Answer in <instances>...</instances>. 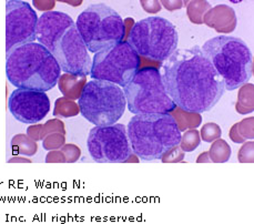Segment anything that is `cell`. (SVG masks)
Here are the masks:
<instances>
[{
    "instance_id": "cell-16",
    "label": "cell",
    "mask_w": 254,
    "mask_h": 224,
    "mask_svg": "<svg viewBox=\"0 0 254 224\" xmlns=\"http://www.w3.org/2000/svg\"><path fill=\"white\" fill-rule=\"evenodd\" d=\"M58 87L63 96L70 100H79L83 87L87 83V77L64 73L58 79Z\"/></svg>"
},
{
    "instance_id": "cell-4",
    "label": "cell",
    "mask_w": 254,
    "mask_h": 224,
    "mask_svg": "<svg viewBox=\"0 0 254 224\" xmlns=\"http://www.w3.org/2000/svg\"><path fill=\"white\" fill-rule=\"evenodd\" d=\"M201 49L222 78L225 90L239 89L252 78L253 56L242 39L218 36L206 41Z\"/></svg>"
},
{
    "instance_id": "cell-17",
    "label": "cell",
    "mask_w": 254,
    "mask_h": 224,
    "mask_svg": "<svg viewBox=\"0 0 254 224\" xmlns=\"http://www.w3.org/2000/svg\"><path fill=\"white\" fill-rule=\"evenodd\" d=\"M173 112V119L176 120L178 128L180 131H187L190 129H196L201 124L202 116L200 113H193V112L183 111L180 108H177L171 111Z\"/></svg>"
},
{
    "instance_id": "cell-35",
    "label": "cell",
    "mask_w": 254,
    "mask_h": 224,
    "mask_svg": "<svg viewBox=\"0 0 254 224\" xmlns=\"http://www.w3.org/2000/svg\"><path fill=\"white\" fill-rule=\"evenodd\" d=\"M229 135H230V139H231L234 143H244V142H246V140H244L238 132L237 123H235L233 127L231 128V130H230Z\"/></svg>"
},
{
    "instance_id": "cell-25",
    "label": "cell",
    "mask_w": 254,
    "mask_h": 224,
    "mask_svg": "<svg viewBox=\"0 0 254 224\" xmlns=\"http://www.w3.org/2000/svg\"><path fill=\"white\" fill-rule=\"evenodd\" d=\"M65 144V138L63 133H51L44 139L42 147L46 150H58Z\"/></svg>"
},
{
    "instance_id": "cell-14",
    "label": "cell",
    "mask_w": 254,
    "mask_h": 224,
    "mask_svg": "<svg viewBox=\"0 0 254 224\" xmlns=\"http://www.w3.org/2000/svg\"><path fill=\"white\" fill-rule=\"evenodd\" d=\"M74 23L76 22L67 13L51 10L46 11L38 18V23L36 28V39L38 44L44 46L51 53L56 38Z\"/></svg>"
},
{
    "instance_id": "cell-37",
    "label": "cell",
    "mask_w": 254,
    "mask_h": 224,
    "mask_svg": "<svg viewBox=\"0 0 254 224\" xmlns=\"http://www.w3.org/2000/svg\"><path fill=\"white\" fill-rule=\"evenodd\" d=\"M124 22H125V27H126V38H125V41H126L127 37H128L129 32H130V30H131V28L133 27V25H134L135 22L133 21L132 18H127V19L124 20Z\"/></svg>"
},
{
    "instance_id": "cell-23",
    "label": "cell",
    "mask_w": 254,
    "mask_h": 224,
    "mask_svg": "<svg viewBox=\"0 0 254 224\" xmlns=\"http://www.w3.org/2000/svg\"><path fill=\"white\" fill-rule=\"evenodd\" d=\"M200 143H201L200 132L195 129H190V130H187V131L183 133V135H181V140H180V143H179V147L181 148V150L183 152H192L200 146Z\"/></svg>"
},
{
    "instance_id": "cell-18",
    "label": "cell",
    "mask_w": 254,
    "mask_h": 224,
    "mask_svg": "<svg viewBox=\"0 0 254 224\" xmlns=\"http://www.w3.org/2000/svg\"><path fill=\"white\" fill-rule=\"evenodd\" d=\"M238 113L248 114L254 110V86L252 83H246L240 87L238 102L235 105Z\"/></svg>"
},
{
    "instance_id": "cell-33",
    "label": "cell",
    "mask_w": 254,
    "mask_h": 224,
    "mask_svg": "<svg viewBox=\"0 0 254 224\" xmlns=\"http://www.w3.org/2000/svg\"><path fill=\"white\" fill-rule=\"evenodd\" d=\"M41 130H42V124L30 125V127L27 129V135L37 142L39 141V140H41Z\"/></svg>"
},
{
    "instance_id": "cell-21",
    "label": "cell",
    "mask_w": 254,
    "mask_h": 224,
    "mask_svg": "<svg viewBox=\"0 0 254 224\" xmlns=\"http://www.w3.org/2000/svg\"><path fill=\"white\" fill-rule=\"evenodd\" d=\"M212 7L208 1H202V0L189 1L187 6V15L191 22L195 23V25H202L203 23V16Z\"/></svg>"
},
{
    "instance_id": "cell-9",
    "label": "cell",
    "mask_w": 254,
    "mask_h": 224,
    "mask_svg": "<svg viewBox=\"0 0 254 224\" xmlns=\"http://www.w3.org/2000/svg\"><path fill=\"white\" fill-rule=\"evenodd\" d=\"M141 66V57L127 41L95 54L90 76L93 80L126 87Z\"/></svg>"
},
{
    "instance_id": "cell-6",
    "label": "cell",
    "mask_w": 254,
    "mask_h": 224,
    "mask_svg": "<svg viewBox=\"0 0 254 224\" xmlns=\"http://www.w3.org/2000/svg\"><path fill=\"white\" fill-rule=\"evenodd\" d=\"M76 26L88 51L97 54L125 41L124 19L103 3L91 4L80 13Z\"/></svg>"
},
{
    "instance_id": "cell-19",
    "label": "cell",
    "mask_w": 254,
    "mask_h": 224,
    "mask_svg": "<svg viewBox=\"0 0 254 224\" xmlns=\"http://www.w3.org/2000/svg\"><path fill=\"white\" fill-rule=\"evenodd\" d=\"M11 148L15 155L32 157L38 150L36 141L30 139L27 134H17L11 139Z\"/></svg>"
},
{
    "instance_id": "cell-11",
    "label": "cell",
    "mask_w": 254,
    "mask_h": 224,
    "mask_svg": "<svg viewBox=\"0 0 254 224\" xmlns=\"http://www.w3.org/2000/svg\"><path fill=\"white\" fill-rule=\"evenodd\" d=\"M51 54L65 73L83 77L90 74L92 60L76 23L56 38Z\"/></svg>"
},
{
    "instance_id": "cell-31",
    "label": "cell",
    "mask_w": 254,
    "mask_h": 224,
    "mask_svg": "<svg viewBox=\"0 0 254 224\" xmlns=\"http://www.w3.org/2000/svg\"><path fill=\"white\" fill-rule=\"evenodd\" d=\"M140 4L149 13H158L161 10V3L157 0H151V1L150 0H143V1H140Z\"/></svg>"
},
{
    "instance_id": "cell-13",
    "label": "cell",
    "mask_w": 254,
    "mask_h": 224,
    "mask_svg": "<svg viewBox=\"0 0 254 224\" xmlns=\"http://www.w3.org/2000/svg\"><path fill=\"white\" fill-rule=\"evenodd\" d=\"M9 111L22 123L36 124L44 120L50 111V100L46 92L16 89L8 101Z\"/></svg>"
},
{
    "instance_id": "cell-34",
    "label": "cell",
    "mask_w": 254,
    "mask_h": 224,
    "mask_svg": "<svg viewBox=\"0 0 254 224\" xmlns=\"http://www.w3.org/2000/svg\"><path fill=\"white\" fill-rule=\"evenodd\" d=\"M162 6L167 9V10H177V9H181L183 7V4H185V1H180V0H175V1H171V0H169V1H166V0H162L161 2Z\"/></svg>"
},
{
    "instance_id": "cell-24",
    "label": "cell",
    "mask_w": 254,
    "mask_h": 224,
    "mask_svg": "<svg viewBox=\"0 0 254 224\" xmlns=\"http://www.w3.org/2000/svg\"><path fill=\"white\" fill-rule=\"evenodd\" d=\"M221 134H222V131H221V128L218 124L213 122H208L202 127L200 137L205 142L211 143L215 141L216 139H220Z\"/></svg>"
},
{
    "instance_id": "cell-38",
    "label": "cell",
    "mask_w": 254,
    "mask_h": 224,
    "mask_svg": "<svg viewBox=\"0 0 254 224\" xmlns=\"http://www.w3.org/2000/svg\"><path fill=\"white\" fill-rule=\"evenodd\" d=\"M196 162L197 163H209V162H211V159H210V157H209V152H203V153H201V155L197 157V159H196Z\"/></svg>"
},
{
    "instance_id": "cell-2",
    "label": "cell",
    "mask_w": 254,
    "mask_h": 224,
    "mask_svg": "<svg viewBox=\"0 0 254 224\" xmlns=\"http://www.w3.org/2000/svg\"><path fill=\"white\" fill-rule=\"evenodd\" d=\"M6 74L17 89L46 92L57 85L61 69L48 49L30 43L6 53Z\"/></svg>"
},
{
    "instance_id": "cell-20",
    "label": "cell",
    "mask_w": 254,
    "mask_h": 224,
    "mask_svg": "<svg viewBox=\"0 0 254 224\" xmlns=\"http://www.w3.org/2000/svg\"><path fill=\"white\" fill-rule=\"evenodd\" d=\"M209 157L211 159V162L214 163H224L229 161L231 158L232 150L229 143L223 139H216L215 141L212 142V146L210 147Z\"/></svg>"
},
{
    "instance_id": "cell-22",
    "label": "cell",
    "mask_w": 254,
    "mask_h": 224,
    "mask_svg": "<svg viewBox=\"0 0 254 224\" xmlns=\"http://www.w3.org/2000/svg\"><path fill=\"white\" fill-rule=\"evenodd\" d=\"M80 113V109L78 104L73 100L67 99V98H59L55 102L54 115L61 116V118H70V116H76Z\"/></svg>"
},
{
    "instance_id": "cell-40",
    "label": "cell",
    "mask_w": 254,
    "mask_h": 224,
    "mask_svg": "<svg viewBox=\"0 0 254 224\" xmlns=\"http://www.w3.org/2000/svg\"><path fill=\"white\" fill-rule=\"evenodd\" d=\"M127 162H139V159L133 153V155L130 156V158L128 159V160H127Z\"/></svg>"
},
{
    "instance_id": "cell-29",
    "label": "cell",
    "mask_w": 254,
    "mask_h": 224,
    "mask_svg": "<svg viewBox=\"0 0 254 224\" xmlns=\"http://www.w3.org/2000/svg\"><path fill=\"white\" fill-rule=\"evenodd\" d=\"M61 151L64 152V155L65 157V162L67 163L77 162L80 157H81V151H80V149L76 144H64V146L61 148Z\"/></svg>"
},
{
    "instance_id": "cell-12",
    "label": "cell",
    "mask_w": 254,
    "mask_h": 224,
    "mask_svg": "<svg viewBox=\"0 0 254 224\" xmlns=\"http://www.w3.org/2000/svg\"><path fill=\"white\" fill-rule=\"evenodd\" d=\"M38 16L29 3L22 0L6 2V53L13 47L35 43Z\"/></svg>"
},
{
    "instance_id": "cell-3",
    "label": "cell",
    "mask_w": 254,
    "mask_h": 224,
    "mask_svg": "<svg viewBox=\"0 0 254 224\" xmlns=\"http://www.w3.org/2000/svg\"><path fill=\"white\" fill-rule=\"evenodd\" d=\"M131 150L144 161L160 160L179 146L181 131L170 113L135 114L127 127Z\"/></svg>"
},
{
    "instance_id": "cell-27",
    "label": "cell",
    "mask_w": 254,
    "mask_h": 224,
    "mask_svg": "<svg viewBox=\"0 0 254 224\" xmlns=\"http://www.w3.org/2000/svg\"><path fill=\"white\" fill-rule=\"evenodd\" d=\"M237 130L239 134L246 140H253L254 138V118L250 116L237 123Z\"/></svg>"
},
{
    "instance_id": "cell-7",
    "label": "cell",
    "mask_w": 254,
    "mask_h": 224,
    "mask_svg": "<svg viewBox=\"0 0 254 224\" xmlns=\"http://www.w3.org/2000/svg\"><path fill=\"white\" fill-rule=\"evenodd\" d=\"M124 92L128 109L134 114L170 113L177 108L166 91L161 72L156 67L140 68Z\"/></svg>"
},
{
    "instance_id": "cell-30",
    "label": "cell",
    "mask_w": 254,
    "mask_h": 224,
    "mask_svg": "<svg viewBox=\"0 0 254 224\" xmlns=\"http://www.w3.org/2000/svg\"><path fill=\"white\" fill-rule=\"evenodd\" d=\"M185 153L181 150V148L177 146L175 148H172L171 150L167 151L161 158V161L163 163H177V162H181L185 158Z\"/></svg>"
},
{
    "instance_id": "cell-28",
    "label": "cell",
    "mask_w": 254,
    "mask_h": 224,
    "mask_svg": "<svg viewBox=\"0 0 254 224\" xmlns=\"http://www.w3.org/2000/svg\"><path fill=\"white\" fill-rule=\"evenodd\" d=\"M238 160L241 163H253L254 161V142H246L238 153Z\"/></svg>"
},
{
    "instance_id": "cell-1",
    "label": "cell",
    "mask_w": 254,
    "mask_h": 224,
    "mask_svg": "<svg viewBox=\"0 0 254 224\" xmlns=\"http://www.w3.org/2000/svg\"><path fill=\"white\" fill-rule=\"evenodd\" d=\"M161 76L169 97L187 112L212 110L225 91L222 78L199 46L177 49L162 64Z\"/></svg>"
},
{
    "instance_id": "cell-32",
    "label": "cell",
    "mask_w": 254,
    "mask_h": 224,
    "mask_svg": "<svg viewBox=\"0 0 254 224\" xmlns=\"http://www.w3.org/2000/svg\"><path fill=\"white\" fill-rule=\"evenodd\" d=\"M47 163H65V157L61 150H51L46 157Z\"/></svg>"
},
{
    "instance_id": "cell-36",
    "label": "cell",
    "mask_w": 254,
    "mask_h": 224,
    "mask_svg": "<svg viewBox=\"0 0 254 224\" xmlns=\"http://www.w3.org/2000/svg\"><path fill=\"white\" fill-rule=\"evenodd\" d=\"M34 4L39 10H49L55 6V1H34Z\"/></svg>"
},
{
    "instance_id": "cell-5",
    "label": "cell",
    "mask_w": 254,
    "mask_h": 224,
    "mask_svg": "<svg viewBox=\"0 0 254 224\" xmlns=\"http://www.w3.org/2000/svg\"><path fill=\"white\" fill-rule=\"evenodd\" d=\"M126 41L140 57L163 62L178 49L179 32L171 21L153 16L135 22Z\"/></svg>"
},
{
    "instance_id": "cell-26",
    "label": "cell",
    "mask_w": 254,
    "mask_h": 224,
    "mask_svg": "<svg viewBox=\"0 0 254 224\" xmlns=\"http://www.w3.org/2000/svg\"><path fill=\"white\" fill-rule=\"evenodd\" d=\"M51 133H63L65 134L64 130V124L61 120L59 119H51L47 121L45 124H42V130H41V140H44L47 135Z\"/></svg>"
},
{
    "instance_id": "cell-10",
    "label": "cell",
    "mask_w": 254,
    "mask_h": 224,
    "mask_svg": "<svg viewBox=\"0 0 254 224\" xmlns=\"http://www.w3.org/2000/svg\"><path fill=\"white\" fill-rule=\"evenodd\" d=\"M88 151L98 163H122L132 155L127 128L116 123L96 127L89 132Z\"/></svg>"
},
{
    "instance_id": "cell-39",
    "label": "cell",
    "mask_w": 254,
    "mask_h": 224,
    "mask_svg": "<svg viewBox=\"0 0 254 224\" xmlns=\"http://www.w3.org/2000/svg\"><path fill=\"white\" fill-rule=\"evenodd\" d=\"M9 162L12 163V162H19V163H30L31 160L30 159H27V158H21V157H13L12 159L9 160Z\"/></svg>"
},
{
    "instance_id": "cell-15",
    "label": "cell",
    "mask_w": 254,
    "mask_h": 224,
    "mask_svg": "<svg viewBox=\"0 0 254 224\" xmlns=\"http://www.w3.org/2000/svg\"><path fill=\"white\" fill-rule=\"evenodd\" d=\"M237 22L234 9L227 4H218L203 16V23L218 32H232L237 27Z\"/></svg>"
},
{
    "instance_id": "cell-8",
    "label": "cell",
    "mask_w": 254,
    "mask_h": 224,
    "mask_svg": "<svg viewBox=\"0 0 254 224\" xmlns=\"http://www.w3.org/2000/svg\"><path fill=\"white\" fill-rule=\"evenodd\" d=\"M80 113L97 127L116 124L125 113L124 90L112 82L91 80L83 87L78 102Z\"/></svg>"
}]
</instances>
